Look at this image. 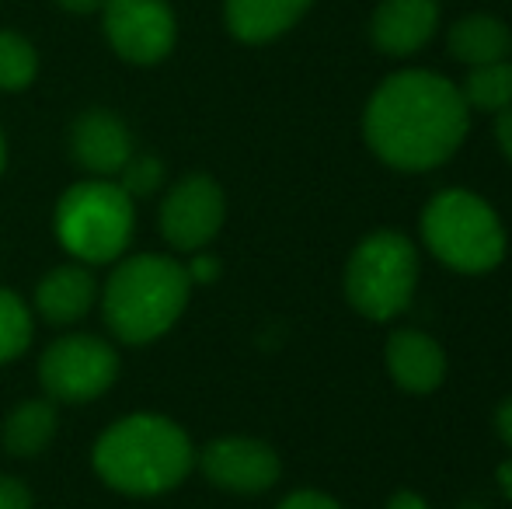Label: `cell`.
<instances>
[{
    "mask_svg": "<svg viewBox=\"0 0 512 509\" xmlns=\"http://www.w3.org/2000/svg\"><path fill=\"white\" fill-rule=\"evenodd\" d=\"M133 227V199L122 192L119 182H108V178H84V182L70 185L53 213L56 241L77 262L88 265L122 258L133 241Z\"/></svg>",
    "mask_w": 512,
    "mask_h": 509,
    "instance_id": "277c9868",
    "label": "cell"
},
{
    "mask_svg": "<svg viewBox=\"0 0 512 509\" xmlns=\"http://www.w3.org/2000/svg\"><path fill=\"white\" fill-rule=\"evenodd\" d=\"M387 509H429V503H425V499L418 496V492L401 489V492H394V496H391Z\"/></svg>",
    "mask_w": 512,
    "mask_h": 509,
    "instance_id": "484cf974",
    "label": "cell"
},
{
    "mask_svg": "<svg viewBox=\"0 0 512 509\" xmlns=\"http://www.w3.org/2000/svg\"><path fill=\"white\" fill-rule=\"evenodd\" d=\"M95 297H98V283L88 265L67 262V265H56L53 272H46L42 283L35 286V311L49 325H74V321H81L91 311Z\"/></svg>",
    "mask_w": 512,
    "mask_h": 509,
    "instance_id": "5bb4252c",
    "label": "cell"
},
{
    "mask_svg": "<svg viewBox=\"0 0 512 509\" xmlns=\"http://www.w3.org/2000/svg\"><path fill=\"white\" fill-rule=\"evenodd\" d=\"M119 185L129 199L150 196L164 185V161L157 154H136L133 150V157L119 171Z\"/></svg>",
    "mask_w": 512,
    "mask_h": 509,
    "instance_id": "44dd1931",
    "label": "cell"
},
{
    "mask_svg": "<svg viewBox=\"0 0 512 509\" xmlns=\"http://www.w3.org/2000/svg\"><path fill=\"white\" fill-rule=\"evenodd\" d=\"M91 461L108 489L147 499L178 489L196 468V450L175 419L136 412L98 436Z\"/></svg>",
    "mask_w": 512,
    "mask_h": 509,
    "instance_id": "7a4b0ae2",
    "label": "cell"
},
{
    "mask_svg": "<svg viewBox=\"0 0 512 509\" xmlns=\"http://www.w3.org/2000/svg\"><path fill=\"white\" fill-rule=\"evenodd\" d=\"M39 74V53L18 32H0V91H25Z\"/></svg>",
    "mask_w": 512,
    "mask_h": 509,
    "instance_id": "ffe728a7",
    "label": "cell"
},
{
    "mask_svg": "<svg viewBox=\"0 0 512 509\" xmlns=\"http://www.w3.org/2000/svg\"><path fill=\"white\" fill-rule=\"evenodd\" d=\"M185 272H189V279H192V286H206V283H213L216 276H220V262H216L213 255H196L189 265H185Z\"/></svg>",
    "mask_w": 512,
    "mask_h": 509,
    "instance_id": "cb8c5ba5",
    "label": "cell"
},
{
    "mask_svg": "<svg viewBox=\"0 0 512 509\" xmlns=\"http://www.w3.org/2000/svg\"><path fill=\"white\" fill-rule=\"evenodd\" d=\"M471 129V109L453 81L432 70L391 74L370 95L363 136L384 164L398 171H429L457 154Z\"/></svg>",
    "mask_w": 512,
    "mask_h": 509,
    "instance_id": "6da1fadb",
    "label": "cell"
},
{
    "mask_svg": "<svg viewBox=\"0 0 512 509\" xmlns=\"http://www.w3.org/2000/svg\"><path fill=\"white\" fill-rule=\"evenodd\" d=\"M227 217L223 189L209 175H185L161 203V234L175 252H203Z\"/></svg>",
    "mask_w": 512,
    "mask_h": 509,
    "instance_id": "9c48e42d",
    "label": "cell"
},
{
    "mask_svg": "<svg viewBox=\"0 0 512 509\" xmlns=\"http://www.w3.org/2000/svg\"><path fill=\"white\" fill-rule=\"evenodd\" d=\"M196 461L216 489L234 496H262L279 482V471H283L276 450L248 436H223L206 443Z\"/></svg>",
    "mask_w": 512,
    "mask_h": 509,
    "instance_id": "30bf717a",
    "label": "cell"
},
{
    "mask_svg": "<svg viewBox=\"0 0 512 509\" xmlns=\"http://www.w3.org/2000/svg\"><path fill=\"white\" fill-rule=\"evenodd\" d=\"M422 238L429 252L453 272H492L506 255V231L492 206L467 189H446L422 213Z\"/></svg>",
    "mask_w": 512,
    "mask_h": 509,
    "instance_id": "5b68a950",
    "label": "cell"
},
{
    "mask_svg": "<svg viewBox=\"0 0 512 509\" xmlns=\"http://www.w3.org/2000/svg\"><path fill=\"white\" fill-rule=\"evenodd\" d=\"M7 168V140H4V129H0V175Z\"/></svg>",
    "mask_w": 512,
    "mask_h": 509,
    "instance_id": "f1b7e54d",
    "label": "cell"
},
{
    "mask_svg": "<svg viewBox=\"0 0 512 509\" xmlns=\"http://www.w3.org/2000/svg\"><path fill=\"white\" fill-rule=\"evenodd\" d=\"M276 509H342L335 503V499H328L324 492H293V496H286L283 503H279Z\"/></svg>",
    "mask_w": 512,
    "mask_h": 509,
    "instance_id": "603a6c76",
    "label": "cell"
},
{
    "mask_svg": "<svg viewBox=\"0 0 512 509\" xmlns=\"http://www.w3.org/2000/svg\"><path fill=\"white\" fill-rule=\"evenodd\" d=\"M105 39L126 63L150 67L175 49L178 21L168 0H105Z\"/></svg>",
    "mask_w": 512,
    "mask_h": 509,
    "instance_id": "ba28073f",
    "label": "cell"
},
{
    "mask_svg": "<svg viewBox=\"0 0 512 509\" xmlns=\"http://www.w3.org/2000/svg\"><path fill=\"white\" fill-rule=\"evenodd\" d=\"M56 436V401L53 398H32L21 401L11 415H7L4 429H0V443L11 457H39L49 450Z\"/></svg>",
    "mask_w": 512,
    "mask_h": 509,
    "instance_id": "e0dca14e",
    "label": "cell"
},
{
    "mask_svg": "<svg viewBox=\"0 0 512 509\" xmlns=\"http://www.w3.org/2000/svg\"><path fill=\"white\" fill-rule=\"evenodd\" d=\"M467 109L478 112H502L512 105V63H485V67H471V74L460 84Z\"/></svg>",
    "mask_w": 512,
    "mask_h": 509,
    "instance_id": "ac0fdd59",
    "label": "cell"
},
{
    "mask_svg": "<svg viewBox=\"0 0 512 509\" xmlns=\"http://www.w3.org/2000/svg\"><path fill=\"white\" fill-rule=\"evenodd\" d=\"M495 426H499V436L509 443V450H512V398H506L499 405V412H495Z\"/></svg>",
    "mask_w": 512,
    "mask_h": 509,
    "instance_id": "4316f807",
    "label": "cell"
},
{
    "mask_svg": "<svg viewBox=\"0 0 512 509\" xmlns=\"http://www.w3.org/2000/svg\"><path fill=\"white\" fill-rule=\"evenodd\" d=\"M387 370H391L394 384L408 394H429L443 384L446 377V356L432 335L418 332V328H398L387 339Z\"/></svg>",
    "mask_w": 512,
    "mask_h": 509,
    "instance_id": "4fadbf2b",
    "label": "cell"
},
{
    "mask_svg": "<svg viewBox=\"0 0 512 509\" xmlns=\"http://www.w3.org/2000/svg\"><path fill=\"white\" fill-rule=\"evenodd\" d=\"M310 4L314 0H227L223 14H227V28L234 39L262 46L290 32L310 11Z\"/></svg>",
    "mask_w": 512,
    "mask_h": 509,
    "instance_id": "9a60e30c",
    "label": "cell"
},
{
    "mask_svg": "<svg viewBox=\"0 0 512 509\" xmlns=\"http://www.w3.org/2000/svg\"><path fill=\"white\" fill-rule=\"evenodd\" d=\"M70 154L84 171L98 178H112L133 157V133L115 112L88 109L70 126Z\"/></svg>",
    "mask_w": 512,
    "mask_h": 509,
    "instance_id": "8fae6325",
    "label": "cell"
},
{
    "mask_svg": "<svg viewBox=\"0 0 512 509\" xmlns=\"http://www.w3.org/2000/svg\"><path fill=\"white\" fill-rule=\"evenodd\" d=\"M0 509H32V489L21 478L0 475Z\"/></svg>",
    "mask_w": 512,
    "mask_h": 509,
    "instance_id": "7402d4cb",
    "label": "cell"
},
{
    "mask_svg": "<svg viewBox=\"0 0 512 509\" xmlns=\"http://www.w3.org/2000/svg\"><path fill=\"white\" fill-rule=\"evenodd\" d=\"M446 46H450L453 60L467 63V67H485V63L509 60L512 32L495 14H467V18L453 21Z\"/></svg>",
    "mask_w": 512,
    "mask_h": 509,
    "instance_id": "2e32d148",
    "label": "cell"
},
{
    "mask_svg": "<svg viewBox=\"0 0 512 509\" xmlns=\"http://www.w3.org/2000/svg\"><path fill=\"white\" fill-rule=\"evenodd\" d=\"M192 279L171 255H129L102 290L105 325L122 346H150L178 325L189 307Z\"/></svg>",
    "mask_w": 512,
    "mask_h": 509,
    "instance_id": "3957f363",
    "label": "cell"
},
{
    "mask_svg": "<svg viewBox=\"0 0 512 509\" xmlns=\"http://www.w3.org/2000/svg\"><path fill=\"white\" fill-rule=\"evenodd\" d=\"M495 140H499V147H502V154L512 161V105L509 109H502V112H495Z\"/></svg>",
    "mask_w": 512,
    "mask_h": 509,
    "instance_id": "d4e9b609",
    "label": "cell"
},
{
    "mask_svg": "<svg viewBox=\"0 0 512 509\" xmlns=\"http://www.w3.org/2000/svg\"><path fill=\"white\" fill-rule=\"evenodd\" d=\"M56 4L70 14H91V11H102L105 0H56Z\"/></svg>",
    "mask_w": 512,
    "mask_h": 509,
    "instance_id": "83f0119b",
    "label": "cell"
},
{
    "mask_svg": "<svg viewBox=\"0 0 512 509\" xmlns=\"http://www.w3.org/2000/svg\"><path fill=\"white\" fill-rule=\"evenodd\" d=\"M418 283V252L401 231H373L345 265V297L363 318L391 321L411 304Z\"/></svg>",
    "mask_w": 512,
    "mask_h": 509,
    "instance_id": "8992f818",
    "label": "cell"
},
{
    "mask_svg": "<svg viewBox=\"0 0 512 509\" xmlns=\"http://www.w3.org/2000/svg\"><path fill=\"white\" fill-rule=\"evenodd\" d=\"M32 311L14 290L0 286V363H11L32 346Z\"/></svg>",
    "mask_w": 512,
    "mask_h": 509,
    "instance_id": "d6986e66",
    "label": "cell"
},
{
    "mask_svg": "<svg viewBox=\"0 0 512 509\" xmlns=\"http://www.w3.org/2000/svg\"><path fill=\"white\" fill-rule=\"evenodd\" d=\"M439 25V0H380L370 18V39L387 56H411L429 46Z\"/></svg>",
    "mask_w": 512,
    "mask_h": 509,
    "instance_id": "7c38bea8",
    "label": "cell"
},
{
    "mask_svg": "<svg viewBox=\"0 0 512 509\" xmlns=\"http://www.w3.org/2000/svg\"><path fill=\"white\" fill-rule=\"evenodd\" d=\"M119 377V353L102 335H63L42 353L39 381L46 394L63 405H84L102 398Z\"/></svg>",
    "mask_w": 512,
    "mask_h": 509,
    "instance_id": "52a82bcc",
    "label": "cell"
}]
</instances>
